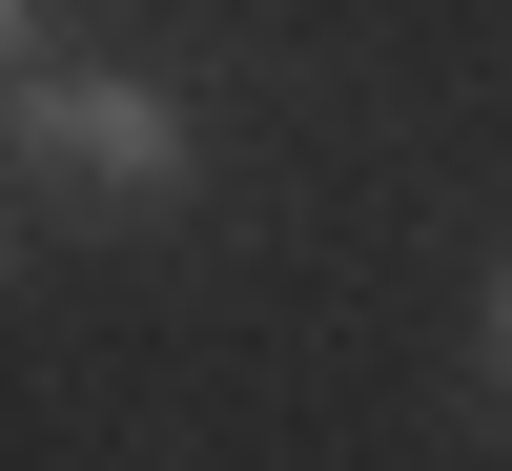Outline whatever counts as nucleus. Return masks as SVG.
<instances>
[{
  "label": "nucleus",
  "instance_id": "1",
  "mask_svg": "<svg viewBox=\"0 0 512 471\" xmlns=\"http://www.w3.org/2000/svg\"><path fill=\"white\" fill-rule=\"evenodd\" d=\"M21 164H41V185H103V205H164L205 144H185V103L62 62V41H41V0H21Z\"/></svg>",
  "mask_w": 512,
  "mask_h": 471
},
{
  "label": "nucleus",
  "instance_id": "2",
  "mask_svg": "<svg viewBox=\"0 0 512 471\" xmlns=\"http://www.w3.org/2000/svg\"><path fill=\"white\" fill-rule=\"evenodd\" d=\"M492 390H512V287H492Z\"/></svg>",
  "mask_w": 512,
  "mask_h": 471
}]
</instances>
